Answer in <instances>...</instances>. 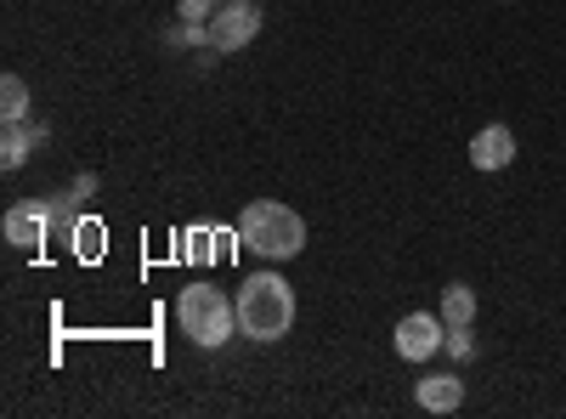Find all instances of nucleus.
<instances>
[{"label": "nucleus", "instance_id": "f257e3e1", "mask_svg": "<svg viewBox=\"0 0 566 419\" xmlns=\"http://www.w3.org/2000/svg\"><path fill=\"white\" fill-rule=\"evenodd\" d=\"M239 250L261 261H295L306 250V216L283 199H250L239 216Z\"/></svg>", "mask_w": 566, "mask_h": 419}, {"label": "nucleus", "instance_id": "f03ea898", "mask_svg": "<svg viewBox=\"0 0 566 419\" xmlns=\"http://www.w3.org/2000/svg\"><path fill=\"white\" fill-rule=\"evenodd\" d=\"M239 335L272 346L295 329V290H290V277L283 272H255L239 284Z\"/></svg>", "mask_w": 566, "mask_h": 419}, {"label": "nucleus", "instance_id": "7ed1b4c3", "mask_svg": "<svg viewBox=\"0 0 566 419\" xmlns=\"http://www.w3.org/2000/svg\"><path fill=\"white\" fill-rule=\"evenodd\" d=\"M176 323L193 346L216 352V346H227L232 335H239V301H232L227 290H216V284H187L176 295Z\"/></svg>", "mask_w": 566, "mask_h": 419}, {"label": "nucleus", "instance_id": "20e7f679", "mask_svg": "<svg viewBox=\"0 0 566 419\" xmlns=\"http://www.w3.org/2000/svg\"><path fill=\"white\" fill-rule=\"evenodd\" d=\"M391 341H397L402 363H431L442 352V341H448V323H442V312H408V317H397Z\"/></svg>", "mask_w": 566, "mask_h": 419}, {"label": "nucleus", "instance_id": "39448f33", "mask_svg": "<svg viewBox=\"0 0 566 419\" xmlns=\"http://www.w3.org/2000/svg\"><path fill=\"white\" fill-rule=\"evenodd\" d=\"M261 34V7L255 0H227L210 18V45L216 52H244V45Z\"/></svg>", "mask_w": 566, "mask_h": 419}, {"label": "nucleus", "instance_id": "423d86ee", "mask_svg": "<svg viewBox=\"0 0 566 419\" xmlns=\"http://www.w3.org/2000/svg\"><path fill=\"white\" fill-rule=\"evenodd\" d=\"M0 232H7L12 250H40L45 239H52V210L45 205H12L7 221H0Z\"/></svg>", "mask_w": 566, "mask_h": 419}, {"label": "nucleus", "instance_id": "0eeeda50", "mask_svg": "<svg viewBox=\"0 0 566 419\" xmlns=\"http://www.w3.org/2000/svg\"><path fill=\"white\" fill-rule=\"evenodd\" d=\"M470 165L476 170H510L515 165V130L510 125H482L470 136Z\"/></svg>", "mask_w": 566, "mask_h": 419}, {"label": "nucleus", "instance_id": "6e6552de", "mask_svg": "<svg viewBox=\"0 0 566 419\" xmlns=\"http://www.w3.org/2000/svg\"><path fill=\"white\" fill-rule=\"evenodd\" d=\"M413 402H419L424 413H459V408H464V380L453 375V368H442V375H419Z\"/></svg>", "mask_w": 566, "mask_h": 419}, {"label": "nucleus", "instance_id": "1a4fd4ad", "mask_svg": "<svg viewBox=\"0 0 566 419\" xmlns=\"http://www.w3.org/2000/svg\"><path fill=\"white\" fill-rule=\"evenodd\" d=\"M34 143H40V130H29V119L7 125V136H0V165H7V170H23L29 154H34Z\"/></svg>", "mask_w": 566, "mask_h": 419}, {"label": "nucleus", "instance_id": "9d476101", "mask_svg": "<svg viewBox=\"0 0 566 419\" xmlns=\"http://www.w3.org/2000/svg\"><path fill=\"white\" fill-rule=\"evenodd\" d=\"M442 323H448V329L476 323V290H470V284H448L442 290Z\"/></svg>", "mask_w": 566, "mask_h": 419}, {"label": "nucleus", "instance_id": "9b49d317", "mask_svg": "<svg viewBox=\"0 0 566 419\" xmlns=\"http://www.w3.org/2000/svg\"><path fill=\"white\" fill-rule=\"evenodd\" d=\"M0 119H7V125L29 119V85H23V74H7V80H0Z\"/></svg>", "mask_w": 566, "mask_h": 419}, {"label": "nucleus", "instance_id": "f8f14e48", "mask_svg": "<svg viewBox=\"0 0 566 419\" xmlns=\"http://www.w3.org/2000/svg\"><path fill=\"white\" fill-rule=\"evenodd\" d=\"M442 352H448L453 363H470V357H476V335H470V323H459V329H448Z\"/></svg>", "mask_w": 566, "mask_h": 419}, {"label": "nucleus", "instance_id": "ddd939ff", "mask_svg": "<svg viewBox=\"0 0 566 419\" xmlns=\"http://www.w3.org/2000/svg\"><path fill=\"white\" fill-rule=\"evenodd\" d=\"M176 18L181 23H210L216 18V0H176Z\"/></svg>", "mask_w": 566, "mask_h": 419}, {"label": "nucleus", "instance_id": "4468645a", "mask_svg": "<svg viewBox=\"0 0 566 419\" xmlns=\"http://www.w3.org/2000/svg\"><path fill=\"white\" fill-rule=\"evenodd\" d=\"M74 250H85V255H97V250H103V227H97V221H85V227H74Z\"/></svg>", "mask_w": 566, "mask_h": 419}, {"label": "nucleus", "instance_id": "2eb2a0df", "mask_svg": "<svg viewBox=\"0 0 566 419\" xmlns=\"http://www.w3.org/2000/svg\"><path fill=\"white\" fill-rule=\"evenodd\" d=\"M91 193H97V176L80 170V176H74V199H91Z\"/></svg>", "mask_w": 566, "mask_h": 419}, {"label": "nucleus", "instance_id": "dca6fc26", "mask_svg": "<svg viewBox=\"0 0 566 419\" xmlns=\"http://www.w3.org/2000/svg\"><path fill=\"white\" fill-rule=\"evenodd\" d=\"M216 7H227V0H216Z\"/></svg>", "mask_w": 566, "mask_h": 419}]
</instances>
